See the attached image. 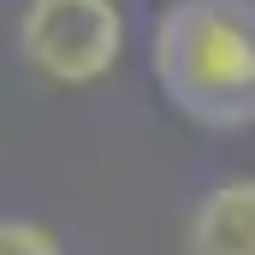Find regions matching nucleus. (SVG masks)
Listing matches in <instances>:
<instances>
[{"label":"nucleus","instance_id":"3","mask_svg":"<svg viewBox=\"0 0 255 255\" xmlns=\"http://www.w3.org/2000/svg\"><path fill=\"white\" fill-rule=\"evenodd\" d=\"M184 255H255V178H220L196 202Z\"/></svg>","mask_w":255,"mask_h":255},{"label":"nucleus","instance_id":"4","mask_svg":"<svg viewBox=\"0 0 255 255\" xmlns=\"http://www.w3.org/2000/svg\"><path fill=\"white\" fill-rule=\"evenodd\" d=\"M0 255H65V250H60V238H54V226L0 214Z\"/></svg>","mask_w":255,"mask_h":255},{"label":"nucleus","instance_id":"1","mask_svg":"<svg viewBox=\"0 0 255 255\" xmlns=\"http://www.w3.org/2000/svg\"><path fill=\"white\" fill-rule=\"evenodd\" d=\"M148 71L196 130H255V0H166L148 24Z\"/></svg>","mask_w":255,"mask_h":255},{"label":"nucleus","instance_id":"2","mask_svg":"<svg viewBox=\"0 0 255 255\" xmlns=\"http://www.w3.org/2000/svg\"><path fill=\"white\" fill-rule=\"evenodd\" d=\"M18 60L60 89H89V83L113 77L125 60L119 0H24Z\"/></svg>","mask_w":255,"mask_h":255}]
</instances>
